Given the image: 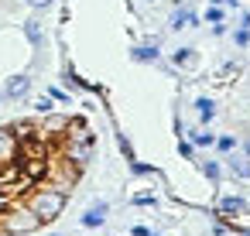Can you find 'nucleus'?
<instances>
[{"label": "nucleus", "instance_id": "nucleus-1", "mask_svg": "<svg viewBox=\"0 0 250 236\" xmlns=\"http://www.w3.org/2000/svg\"><path fill=\"white\" fill-rule=\"evenodd\" d=\"M24 202L38 212L42 222H52V219H59V216L65 212V205H69V192H62V188L42 181V185H35V192H31Z\"/></svg>", "mask_w": 250, "mask_h": 236}, {"label": "nucleus", "instance_id": "nucleus-2", "mask_svg": "<svg viewBox=\"0 0 250 236\" xmlns=\"http://www.w3.org/2000/svg\"><path fill=\"white\" fill-rule=\"evenodd\" d=\"M45 222L38 219V212L28 205V202H11L4 212H0V229H4L7 236H31V233H38Z\"/></svg>", "mask_w": 250, "mask_h": 236}, {"label": "nucleus", "instance_id": "nucleus-3", "mask_svg": "<svg viewBox=\"0 0 250 236\" xmlns=\"http://www.w3.org/2000/svg\"><path fill=\"white\" fill-rule=\"evenodd\" d=\"M93 154H96V140H65L62 144V157L69 164H76L79 171L93 161Z\"/></svg>", "mask_w": 250, "mask_h": 236}, {"label": "nucleus", "instance_id": "nucleus-4", "mask_svg": "<svg viewBox=\"0 0 250 236\" xmlns=\"http://www.w3.org/2000/svg\"><path fill=\"white\" fill-rule=\"evenodd\" d=\"M21 161V137L11 127H0V168Z\"/></svg>", "mask_w": 250, "mask_h": 236}, {"label": "nucleus", "instance_id": "nucleus-5", "mask_svg": "<svg viewBox=\"0 0 250 236\" xmlns=\"http://www.w3.org/2000/svg\"><path fill=\"white\" fill-rule=\"evenodd\" d=\"M65 127H69V117H55V110H52L38 123V137H65Z\"/></svg>", "mask_w": 250, "mask_h": 236}, {"label": "nucleus", "instance_id": "nucleus-6", "mask_svg": "<svg viewBox=\"0 0 250 236\" xmlns=\"http://www.w3.org/2000/svg\"><path fill=\"white\" fill-rule=\"evenodd\" d=\"M195 24H199V14H195L192 7H175V14H171V21H168L171 31H185V28H195Z\"/></svg>", "mask_w": 250, "mask_h": 236}, {"label": "nucleus", "instance_id": "nucleus-7", "mask_svg": "<svg viewBox=\"0 0 250 236\" xmlns=\"http://www.w3.org/2000/svg\"><path fill=\"white\" fill-rule=\"evenodd\" d=\"M28 89H31V76H11L4 82V99H21L28 96Z\"/></svg>", "mask_w": 250, "mask_h": 236}, {"label": "nucleus", "instance_id": "nucleus-8", "mask_svg": "<svg viewBox=\"0 0 250 236\" xmlns=\"http://www.w3.org/2000/svg\"><path fill=\"white\" fill-rule=\"evenodd\" d=\"M243 212H247V202H243L240 195H223V198H219V205H216V216H226V219L243 216Z\"/></svg>", "mask_w": 250, "mask_h": 236}, {"label": "nucleus", "instance_id": "nucleus-9", "mask_svg": "<svg viewBox=\"0 0 250 236\" xmlns=\"http://www.w3.org/2000/svg\"><path fill=\"white\" fill-rule=\"evenodd\" d=\"M106 212H110V205H106V202H96V205H89V209L83 212L79 222H83L86 229H100V226L106 222Z\"/></svg>", "mask_w": 250, "mask_h": 236}, {"label": "nucleus", "instance_id": "nucleus-10", "mask_svg": "<svg viewBox=\"0 0 250 236\" xmlns=\"http://www.w3.org/2000/svg\"><path fill=\"white\" fill-rule=\"evenodd\" d=\"M130 59H134V62H158V59H161V48H158L154 41H151V45H137V48L130 52Z\"/></svg>", "mask_w": 250, "mask_h": 236}, {"label": "nucleus", "instance_id": "nucleus-11", "mask_svg": "<svg viewBox=\"0 0 250 236\" xmlns=\"http://www.w3.org/2000/svg\"><path fill=\"white\" fill-rule=\"evenodd\" d=\"M195 113H199L202 123H212V120H216V103H212L209 96H199V99H195Z\"/></svg>", "mask_w": 250, "mask_h": 236}, {"label": "nucleus", "instance_id": "nucleus-12", "mask_svg": "<svg viewBox=\"0 0 250 236\" xmlns=\"http://www.w3.org/2000/svg\"><path fill=\"white\" fill-rule=\"evenodd\" d=\"M24 38L35 45V48H42L45 45V31H42V21H24Z\"/></svg>", "mask_w": 250, "mask_h": 236}, {"label": "nucleus", "instance_id": "nucleus-13", "mask_svg": "<svg viewBox=\"0 0 250 236\" xmlns=\"http://www.w3.org/2000/svg\"><path fill=\"white\" fill-rule=\"evenodd\" d=\"M185 137L192 140V147H212L216 144V134H209V130H188Z\"/></svg>", "mask_w": 250, "mask_h": 236}, {"label": "nucleus", "instance_id": "nucleus-14", "mask_svg": "<svg viewBox=\"0 0 250 236\" xmlns=\"http://www.w3.org/2000/svg\"><path fill=\"white\" fill-rule=\"evenodd\" d=\"M192 62H195V48L185 45V48H175V52H171V65L182 69V65H192Z\"/></svg>", "mask_w": 250, "mask_h": 236}, {"label": "nucleus", "instance_id": "nucleus-15", "mask_svg": "<svg viewBox=\"0 0 250 236\" xmlns=\"http://www.w3.org/2000/svg\"><path fill=\"white\" fill-rule=\"evenodd\" d=\"M199 171L209 178V181H219V175H223V168H219V161H202L199 164Z\"/></svg>", "mask_w": 250, "mask_h": 236}, {"label": "nucleus", "instance_id": "nucleus-16", "mask_svg": "<svg viewBox=\"0 0 250 236\" xmlns=\"http://www.w3.org/2000/svg\"><path fill=\"white\" fill-rule=\"evenodd\" d=\"M212 147H219V151H223V154H229V151H233V147H236V137H233V134H219V137H216V144H212Z\"/></svg>", "mask_w": 250, "mask_h": 236}, {"label": "nucleus", "instance_id": "nucleus-17", "mask_svg": "<svg viewBox=\"0 0 250 236\" xmlns=\"http://www.w3.org/2000/svg\"><path fill=\"white\" fill-rule=\"evenodd\" d=\"M229 171H233L236 178H250V157H247V161H233V157H229Z\"/></svg>", "mask_w": 250, "mask_h": 236}, {"label": "nucleus", "instance_id": "nucleus-18", "mask_svg": "<svg viewBox=\"0 0 250 236\" xmlns=\"http://www.w3.org/2000/svg\"><path fill=\"white\" fill-rule=\"evenodd\" d=\"M65 82H69V86H76V89H93V93H96V86H89L86 79H79L72 69H65Z\"/></svg>", "mask_w": 250, "mask_h": 236}, {"label": "nucleus", "instance_id": "nucleus-19", "mask_svg": "<svg viewBox=\"0 0 250 236\" xmlns=\"http://www.w3.org/2000/svg\"><path fill=\"white\" fill-rule=\"evenodd\" d=\"M117 147H120V154L127 157V164L134 161V147H130V140H127V134H117Z\"/></svg>", "mask_w": 250, "mask_h": 236}, {"label": "nucleus", "instance_id": "nucleus-20", "mask_svg": "<svg viewBox=\"0 0 250 236\" xmlns=\"http://www.w3.org/2000/svg\"><path fill=\"white\" fill-rule=\"evenodd\" d=\"M233 45H236V48H247V45H250V28H236V31H233Z\"/></svg>", "mask_w": 250, "mask_h": 236}, {"label": "nucleus", "instance_id": "nucleus-21", "mask_svg": "<svg viewBox=\"0 0 250 236\" xmlns=\"http://www.w3.org/2000/svg\"><path fill=\"white\" fill-rule=\"evenodd\" d=\"M52 110H55V99H52V96H42V99L35 103V113H38V117H45V113H52Z\"/></svg>", "mask_w": 250, "mask_h": 236}, {"label": "nucleus", "instance_id": "nucleus-22", "mask_svg": "<svg viewBox=\"0 0 250 236\" xmlns=\"http://www.w3.org/2000/svg\"><path fill=\"white\" fill-rule=\"evenodd\" d=\"M206 21H209V24H219V21H226V14H223V7H216V4H209V11H206Z\"/></svg>", "mask_w": 250, "mask_h": 236}, {"label": "nucleus", "instance_id": "nucleus-23", "mask_svg": "<svg viewBox=\"0 0 250 236\" xmlns=\"http://www.w3.org/2000/svg\"><path fill=\"white\" fill-rule=\"evenodd\" d=\"M48 96H52L55 103H62V106H72V99H69V93H65V89H59V86H52V89H48Z\"/></svg>", "mask_w": 250, "mask_h": 236}, {"label": "nucleus", "instance_id": "nucleus-24", "mask_svg": "<svg viewBox=\"0 0 250 236\" xmlns=\"http://www.w3.org/2000/svg\"><path fill=\"white\" fill-rule=\"evenodd\" d=\"M178 154H182L185 161H192V157H195V147H192V140H185V137H178Z\"/></svg>", "mask_w": 250, "mask_h": 236}, {"label": "nucleus", "instance_id": "nucleus-25", "mask_svg": "<svg viewBox=\"0 0 250 236\" xmlns=\"http://www.w3.org/2000/svg\"><path fill=\"white\" fill-rule=\"evenodd\" d=\"M130 171H134V175H158V168H154V164H141L137 157L130 161Z\"/></svg>", "mask_w": 250, "mask_h": 236}, {"label": "nucleus", "instance_id": "nucleus-26", "mask_svg": "<svg viewBox=\"0 0 250 236\" xmlns=\"http://www.w3.org/2000/svg\"><path fill=\"white\" fill-rule=\"evenodd\" d=\"M158 198L154 195H147V192H141V195H134V205H154Z\"/></svg>", "mask_w": 250, "mask_h": 236}, {"label": "nucleus", "instance_id": "nucleus-27", "mask_svg": "<svg viewBox=\"0 0 250 236\" xmlns=\"http://www.w3.org/2000/svg\"><path fill=\"white\" fill-rule=\"evenodd\" d=\"M28 4H31L35 11H45V7H52V4H55V0H28Z\"/></svg>", "mask_w": 250, "mask_h": 236}, {"label": "nucleus", "instance_id": "nucleus-28", "mask_svg": "<svg viewBox=\"0 0 250 236\" xmlns=\"http://www.w3.org/2000/svg\"><path fill=\"white\" fill-rule=\"evenodd\" d=\"M130 236H158V233H151L147 226H134V229H130Z\"/></svg>", "mask_w": 250, "mask_h": 236}, {"label": "nucleus", "instance_id": "nucleus-29", "mask_svg": "<svg viewBox=\"0 0 250 236\" xmlns=\"http://www.w3.org/2000/svg\"><path fill=\"white\" fill-rule=\"evenodd\" d=\"M212 35L219 38V35H226V21H219V24H212Z\"/></svg>", "mask_w": 250, "mask_h": 236}, {"label": "nucleus", "instance_id": "nucleus-30", "mask_svg": "<svg viewBox=\"0 0 250 236\" xmlns=\"http://www.w3.org/2000/svg\"><path fill=\"white\" fill-rule=\"evenodd\" d=\"M240 28H250V11H243V14H240Z\"/></svg>", "mask_w": 250, "mask_h": 236}, {"label": "nucleus", "instance_id": "nucleus-31", "mask_svg": "<svg viewBox=\"0 0 250 236\" xmlns=\"http://www.w3.org/2000/svg\"><path fill=\"white\" fill-rule=\"evenodd\" d=\"M243 151H247V157H250V137H247V140H243Z\"/></svg>", "mask_w": 250, "mask_h": 236}, {"label": "nucleus", "instance_id": "nucleus-32", "mask_svg": "<svg viewBox=\"0 0 250 236\" xmlns=\"http://www.w3.org/2000/svg\"><path fill=\"white\" fill-rule=\"evenodd\" d=\"M209 4H216V7H223V0H209Z\"/></svg>", "mask_w": 250, "mask_h": 236}, {"label": "nucleus", "instance_id": "nucleus-33", "mask_svg": "<svg viewBox=\"0 0 250 236\" xmlns=\"http://www.w3.org/2000/svg\"><path fill=\"white\" fill-rule=\"evenodd\" d=\"M48 236H65V233H48Z\"/></svg>", "mask_w": 250, "mask_h": 236}, {"label": "nucleus", "instance_id": "nucleus-34", "mask_svg": "<svg viewBox=\"0 0 250 236\" xmlns=\"http://www.w3.org/2000/svg\"><path fill=\"white\" fill-rule=\"evenodd\" d=\"M151 4H158V0H151Z\"/></svg>", "mask_w": 250, "mask_h": 236}]
</instances>
